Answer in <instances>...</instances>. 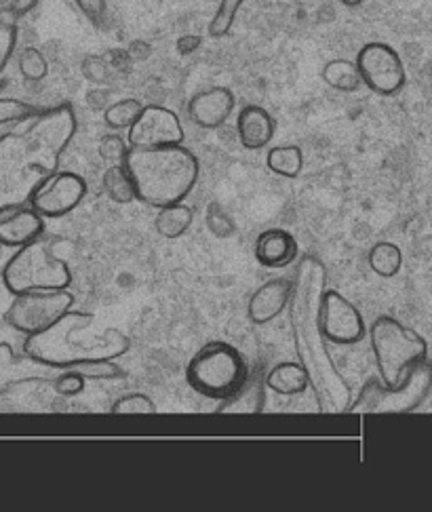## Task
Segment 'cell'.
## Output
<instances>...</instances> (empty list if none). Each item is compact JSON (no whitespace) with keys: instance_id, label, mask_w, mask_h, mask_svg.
Wrapping results in <instances>:
<instances>
[{"instance_id":"15","label":"cell","mask_w":432,"mask_h":512,"mask_svg":"<svg viewBox=\"0 0 432 512\" xmlns=\"http://www.w3.org/2000/svg\"><path fill=\"white\" fill-rule=\"evenodd\" d=\"M45 236V218L30 205H17L0 211V245L17 249Z\"/></svg>"},{"instance_id":"13","label":"cell","mask_w":432,"mask_h":512,"mask_svg":"<svg viewBox=\"0 0 432 512\" xmlns=\"http://www.w3.org/2000/svg\"><path fill=\"white\" fill-rule=\"evenodd\" d=\"M129 148H161L184 144L180 116L165 106H144L135 123L127 129Z\"/></svg>"},{"instance_id":"5","label":"cell","mask_w":432,"mask_h":512,"mask_svg":"<svg viewBox=\"0 0 432 512\" xmlns=\"http://www.w3.org/2000/svg\"><path fill=\"white\" fill-rule=\"evenodd\" d=\"M373 361L378 367L380 384L386 390H401L416 373L428 365L426 340L403 325L399 319L382 314L367 329Z\"/></svg>"},{"instance_id":"39","label":"cell","mask_w":432,"mask_h":512,"mask_svg":"<svg viewBox=\"0 0 432 512\" xmlns=\"http://www.w3.org/2000/svg\"><path fill=\"white\" fill-rule=\"evenodd\" d=\"M340 3L344 5V7H350V9H355V7H361V5H365L367 0H340Z\"/></svg>"},{"instance_id":"30","label":"cell","mask_w":432,"mask_h":512,"mask_svg":"<svg viewBox=\"0 0 432 512\" xmlns=\"http://www.w3.org/2000/svg\"><path fill=\"white\" fill-rule=\"evenodd\" d=\"M243 5H245V0H220V7H218V11H215L213 19L207 26L209 36L224 38L232 30L234 22H237L239 11Z\"/></svg>"},{"instance_id":"12","label":"cell","mask_w":432,"mask_h":512,"mask_svg":"<svg viewBox=\"0 0 432 512\" xmlns=\"http://www.w3.org/2000/svg\"><path fill=\"white\" fill-rule=\"evenodd\" d=\"M430 386V371L428 365L422 367L416 378L411 380L401 390H386L380 380L369 382L357 401L348 405L346 413H380V411H411L418 407L426 395Z\"/></svg>"},{"instance_id":"26","label":"cell","mask_w":432,"mask_h":512,"mask_svg":"<svg viewBox=\"0 0 432 512\" xmlns=\"http://www.w3.org/2000/svg\"><path fill=\"white\" fill-rule=\"evenodd\" d=\"M102 186L108 199L116 205H129L135 201V188L125 165H110L102 175Z\"/></svg>"},{"instance_id":"14","label":"cell","mask_w":432,"mask_h":512,"mask_svg":"<svg viewBox=\"0 0 432 512\" xmlns=\"http://www.w3.org/2000/svg\"><path fill=\"white\" fill-rule=\"evenodd\" d=\"M234 106H237V97L228 87H209L192 95L188 102V116L196 127L213 131L228 123Z\"/></svg>"},{"instance_id":"29","label":"cell","mask_w":432,"mask_h":512,"mask_svg":"<svg viewBox=\"0 0 432 512\" xmlns=\"http://www.w3.org/2000/svg\"><path fill=\"white\" fill-rule=\"evenodd\" d=\"M110 413L114 416H154V413H159V407L148 395L129 392V395H123L112 403Z\"/></svg>"},{"instance_id":"4","label":"cell","mask_w":432,"mask_h":512,"mask_svg":"<svg viewBox=\"0 0 432 512\" xmlns=\"http://www.w3.org/2000/svg\"><path fill=\"white\" fill-rule=\"evenodd\" d=\"M135 201L161 209L184 203L201 175V163L184 144L161 148H129L123 161Z\"/></svg>"},{"instance_id":"24","label":"cell","mask_w":432,"mask_h":512,"mask_svg":"<svg viewBox=\"0 0 432 512\" xmlns=\"http://www.w3.org/2000/svg\"><path fill=\"white\" fill-rule=\"evenodd\" d=\"M266 167L279 177L293 180L304 169V154L298 146H274L266 154Z\"/></svg>"},{"instance_id":"9","label":"cell","mask_w":432,"mask_h":512,"mask_svg":"<svg viewBox=\"0 0 432 512\" xmlns=\"http://www.w3.org/2000/svg\"><path fill=\"white\" fill-rule=\"evenodd\" d=\"M87 196V182L74 171L57 169L34 188L28 205L45 220H62Z\"/></svg>"},{"instance_id":"21","label":"cell","mask_w":432,"mask_h":512,"mask_svg":"<svg viewBox=\"0 0 432 512\" xmlns=\"http://www.w3.org/2000/svg\"><path fill=\"white\" fill-rule=\"evenodd\" d=\"M192 222H194V211L184 203H173L159 209L154 220V228L163 236V239L175 241V239H182V236L192 228Z\"/></svg>"},{"instance_id":"37","label":"cell","mask_w":432,"mask_h":512,"mask_svg":"<svg viewBox=\"0 0 432 512\" xmlns=\"http://www.w3.org/2000/svg\"><path fill=\"white\" fill-rule=\"evenodd\" d=\"M36 5H38V0H9L7 13H9L11 17H24V15H28Z\"/></svg>"},{"instance_id":"7","label":"cell","mask_w":432,"mask_h":512,"mask_svg":"<svg viewBox=\"0 0 432 512\" xmlns=\"http://www.w3.org/2000/svg\"><path fill=\"white\" fill-rule=\"evenodd\" d=\"M3 285L11 295L68 289L72 285V272L66 260L57 258L49 245L38 239L15 249L3 268Z\"/></svg>"},{"instance_id":"28","label":"cell","mask_w":432,"mask_h":512,"mask_svg":"<svg viewBox=\"0 0 432 512\" xmlns=\"http://www.w3.org/2000/svg\"><path fill=\"white\" fill-rule=\"evenodd\" d=\"M19 72H22L24 81L28 83H41L49 74V62L41 49L26 47L17 57Z\"/></svg>"},{"instance_id":"3","label":"cell","mask_w":432,"mask_h":512,"mask_svg":"<svg viewBox=\"0 0 432 512\" xmlns=\"http://www.w3.org/2000/svg\"><path fill=\"white\" fill-rule=\"evenodd\" d=\"M93 323L91 312L68 310L51 327L28 336L24 354L47 369H66L83 361L119 359L129 352L131 342L123 331L106 327L95 333Z\"/></svg>"},{"instance_id":"22","label":"cell","mask_w":432,"mask_h":512,"mask_svg":"<svg viewBox=\"0 0 432 512\" xmlns=\"http://www.w3.org/2000/svg\"><path fill=\"white\" fill-rule=\"evenodd\" d=\"M323 83L340 93H355L363 87L357 64L350 59H331L323 66Z\"/></svg>"},{"instance_id":"1","label":"cell","mask_w":432,"mask_h":512,"mask_svg":"<svg viewBox=\"0 0 432 512\" xmlns=\"http://www.w3.org/2000/svg\"><path fill=\"white\" fill-rule=\"evenodd\" d=\"M76 127L74 108L60 104L0 133V211L28 205L34 188L60 169Z\"/></svg>"},{"instance_id":"34","label":"cell","mask_w":432,"mask_h":512,"mask_svg":"<svg viewBox=\"0 0 432 512\" xmlns=\"http://www.w3.org/2000/svg\"><path fill=\"white\" fill-rule=\"evenodd\" d=\"M97 152L108 165H121L129 152V144L119 133H106L100 142H97Z\"/></svg>"},{"instance_id":"18","label":"cell","mask_w":432,"mask_h":512,"mask_svg":"<svg viewBox=\"0 0 432 512\" xmlns=\"http://www.w3.org/2000/svg\"><path fill=\"white\" fill-rule=\"evenodd\" d=\"M277 125L262 106H245L237 118V133L245 150H264L274 137Z\"/></svg>"},{"instance_id":"31","label":"cell","mask_w":432,"mask_h":512,"mask_svg":"<svg viewBox=\"0 0 432 512\" xmlns=\"http://www.w3.org/2000/svg\"><path fill=\"white\" fill-rule=\"evenodd\" d=\"M205 224L215 239H230V236L237 234V224H234L230 211L218 201L209 203L205 213Z\"/></svg>"},{"instance_id":"19","label":"cell","mask_w":432,"mask_h":512,"mask_svg":"<svg viewBox=\"0 0 432 512\" xmlns=\"http://www.w3.org/2000/svg\"><path fill=\"white\" fill-rule=\"evenodd\" d=\"M41 369L45 367L34 361L28 365L26 354H17L11 344H0V395L32 380H47Z\"/></svg>"},{"instance_id":"8","label":"cell","mask_w":432,"mask_h":512,"mask_svg":"<svg viewBox=\"0 0 432 512\" xmlns=\"http://www.w3.org/2000/svg\"><path fill=\"white\" fill-rule=\"evenodd\" d=\"M74 308V295L68 289L26 291L13 295V302L5 312V321L11 329L24 336H34L51 327L57 319Z\"/></svg>"},{"instance_id":"36","label":"cell","mask_w":432,"mask_h":512,"mask_svg":"<svg viewBox=\"0 0 432 512\" xmlns=\"http://www.w3.org/2000/svg\"><path fill=\"white\" fill-rule=\"evenodd\" d=\"M74 3H76L78 9H81V13L89 19L91 24L100 26L106 19V13H108L106 0H74Z\"/></svg>"},{"instance_id":"6","label":"cell","mask_w":432,"mask_h":512,"mask_svg":"<svg viewBox=\"0 0 432 512\" xmlns=\"http://www.w3.org/2000/svg\"><path fill=\"white\" fill-rule=\"evenodd\" d=\"M249 378V365L239 348L228 342H209L186 367L188 386L205 399L226 401Z\"/></svg>"},{"instance_id":"16","label":"cell","mask_w":432,"mask_h":512,"mask_svg":"<svg viewBox=\"0 0 432 512\" xmlns=\"http://www.w3.org/2000/svg\"><path fill=\"white\" fill-rule=\"evenodd\" d=\"M291 298V279L274 277L251 293L247 302V319L253 325H268L287 310Z\"/></svg>"},{"instance_id":"23","label":"cell","mask_w":432,"mask_h":512,"mask_svg":"<svg viewBox=\"0 0 432 512\" xmlns=\"http://www.w3.org/2000/svg\"><path fill=\"white\" fill-rule=\"evenodd\" d=\"M369 268L382 279L397 277L403 268V251L399 245L390 241H380L373 245L367 253Z\"/></svg>"},{"instance_id":"27","label":"cell","mask_w":432,"mask_h":512,"mask_svg":"<svg viewBox=\"0 0 432 512\" xmlns=\"http://www.w3.org/2000/svg\"><path fill=\"white\" fill-rule=\"evenodd\" d=\"M144 104L140 100H133V97H127V100H119L106 108L104 112V123L112 131H127L135 118L140 116Z\"/></svg>"},{"instance_id":"38","label":"cell","mask_w":432,"mask_h":512,"mask_svg":"<svg viewBox=\"0 0 432 512\" xmlns=\"http://www.w3.org/2000/svg\"><path fill=\"white\" fill-rule=\"evenodd\" d=\"M199 45H201V38L182 36L180 41H178V53L180 55H190V53H194L196 49H199Z\"/></svg>"},{"instance_id":"33","label":"cell","mask_w":432,"mask_h":512,"mask_svg":"<svg viewBox=\"0 0 432 512\" xmlns=\"http://www.w3.org/2000/svg\"><path fill=\"white\" fill-rule=\"evenodd\" d=\"M43 108L15 100V97H0V127L22 123L26 118L36 116Z\"/></svg>"},{"instance_id":"20","label":"cell","mask_w":432,"mask_h":512,"mask_svg":"<svg viewBox=\"0 0 432 512\" xmlns=\"http://www.w3.org/2000/svg\"><path fill=\"white\" fill-rule=\"evenodd\" d=\"M264 386L281 397H298L308 390V376L298 361L274 365L264 380Z\"/></svg>"},{"instance_id":"2","label":"cell","mask_w":432,"mask_h":512,"mask_svg":"<svg viewBox=\"0 0 432 512\" xmlns=\"http://www.w3.org/2000/svg\"><path fill=\"white\" fill-rule=\"evenodd\" d=\"M325 289V264L314 255H304L291 279V298L287 304L293 346H296L298 363L306 371L308 390H312L319 411L346 413L352 403V392L331 357L329 342L319 323V306Z\"/></svg>"},{"instance_id":"25","label":"cell","mask_w":432,"mask_h":512,"mask_svg":"<svg viewBox=\"0 0 432 512\" xmlns=\"http://www.w3.org/2000/svg\"><path fill=\"white\" fill-rule=\"evenodd\" d=\"M264 401V382H249L247 378V382L230 399L224 401L220 413H258L264 409Z\"/></svg>"},{"instance_id":"17","label":"cell","mask_w":432,"mask_h":512,"mask_svg":"<svg viewBox=\"0 0 432 512\" xmlns=\"http://www.w3.org/2000/svg\"><path fill=\"white\" fill-rule=\"evenodd\" d=\"M298 251H300V245L296 241V236L283 228L264 230L258 239H255V247H253L255 260H258L262 268H270V270L291 266L298 260Z\"/></svg>"},{"instance_id":"32","label":"cell","mask_w":432,"mask_h":512,"mask_svg":"<svg viewBox=\"0 0 432 512\" xmlns=\"http://www.w3.org/2000/svg\"><path fill=\"white\" fill-rule=\"evenodd\" d=\"M66 369H74L76 373H81L85 380H116V378L125 376V371L114 363V359L83 361V363H76Z\"/></svg>"},{"instance_id":"35","label":"cell","mask_w":432,"mask_h":512,"mask_svg":"<svg viewBox=\"0 0 432 512\" xmlns=\"http://www.w3.org/2000/svg\"><path fill=\"white\" fill-rule=\"evenodd\" d=\"M85 384H87V380L81 376V373H76L74 369H62L60 376L51 380L53 390L64 399H72V397L81 395V392L85 390Z\"/></svg>"},{"instance_id":"10","label":"cell","mask_w":432,"mask_h":512,"mask_svg":"<svg viewBox=\"0 0 432 512\" xmlns=\"http://www.w3.org/2000/svg\"><path fill=\"white\" fill-rule=\"evenodd\" d=\"M357 70L361 83L378 95H397L405 83L407 74L401 55L386 43H367L357 53Z\"/></svg>"},{"instance_id":"11","label":"cell","mask_w":432,"mask_h":512,"mask_svg":"<svg viewBox=\"0 0 432 512\" xmlns=\"http://www.w3.org/2000/svg\"><path fill=\"white\" fill-rule=\"evenodd\" d=\"M319 323L329 344L352 346L365 340L367 325L359 308L336 289H325L319 306Z\"/></svg>"}]
</instances>
